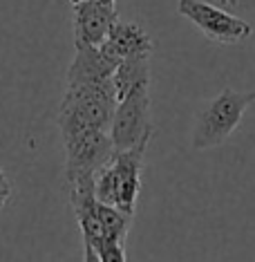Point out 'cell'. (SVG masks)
<instances>
[{
  "mask_svg": "<svg viewBox=\"0 0 255 262\" xmlns=\"http://www.w3.org/2000/svg\"><path fill=\"white\" fill-rule=\"evenodd\" d=\"M119 99L114 83H74L65 85L58 108V128L63 139L87 130H108L114 119Z\"/></svg>",
  "mask_w": 255,
  "mask_h": 262,
  "instance_id": "6da1fadb",
  "label": "cell"
},
{
  "mask_svg": "<svg viewBox=\"0 0 255 262\" xmlns=\"http://www.w3.org/2000/svg\"><path fill=\"white\" fill-rule=\"evenodd\" d=\"M150 141L134 146L130 150H117L112 159L97 175V198L108 206L134 217L137 200L141 193V168Z\"/></svg>",
  "mask_w": 255,
  "mask_h": 262,
  "instance_id": "7a4b0ae2",
  "label": "cell"
},
{
  "mask_svg": "<svg viewBox=\"0 0 255 262\" xmlns=\"http://www.w3.org/2000/svg\"><path fill=\"white\" fill-rule=\"evenodd\" d=\"M255 103V90L235 92L226 88L213 101L201 108L193 128V148L195 150H211L222 146L242 123L244 112Z\"/></svg>",
  "mask_w": 255,
  "mask_h": 262,
  "instance_id": "3957f363",
  "label": "cell"
},
{
  "mask_svg": "<svg viewBox=\"0 0 255 262\" xmlns=\"http://www.w3.org/2000/svg\"><path fill=\"white\" fill-rule=\"evenodd\" d=\"M155 126L150 119V85H141L119 101L110 137L114 150H130L152 139Z\"/></svg>",
  "mask_w": 255,
  "mask_h": 262,
  "instance_id": "277c9868",
  "label": "cell"
},
{
  "mask_svg": "<svg viewBox=\"0 0 255 262\" xmlns=\"http://www.w3.org/2000/svg\"><path fill=\"white\" fill-rule=\"evenodd\" d=\"M177 11L186 20H191L208 40L222 45H237L253 34V27L246 20L228 14L226 9L215 7L204 0H179Z\"/></svg>",
  "mask_w": 255,
  "mask_h": 262,
  "instance_id": "5b68a950",
  "label": "cell"
},
{
  "mask_svg": "<svg viewBox=\"0 0 255 262\" xmlns=\"http://www.w3.org/2000/svg\"><path fill=\"white\" fill-rule=\"evenodd\" d=\"M65 148V177H97L101 168L112 159L114 144L108 130H87L63 139Z\"/></svg>",
  "mask_w": 255,
  "mask_h": 262,
  "instance_id": "8992f818",
  "label": "cell"
},
{
  "mask_svg": "<svg viewBox=\"0 0 255 262\" xmlns=\"http://www.w3.org/2000/svg\"><path fill=\"white\" fill-rule=\"evenodd\" d=\"M119 23L117 7L103 5L99 0L74 7V45L76 47H101Z\"/></svg>",
  "mask_w": 255,
  "mask_h": 262,
  "instance_id": "52a82bcc",
  "label": "cell"
},
{
  "mask_svg": "<svg viewBox=\"0 0 255 262\" xmlns=\"http://www.w3.org/2000/svg\"><path fill=\"white\" fill-rule=\"evenodd\" d=\"M101 47L119 63L126 61V58H132V56L152 54V50H155L152 38L148 36V32L144 27L137 25V23H121V20L114 25L108 40Z\"/></svg>",
  "mask_w": 255,
  "mask_h": 262,
  "instance_id": "ba28073f",
  "label": "cell"
},
{
  "mask_svg": "<svg viewBox=\"0 0 255 262\" xmlns=\"http://www.w3.org/2000/svg\"><path fill=\"white\" fill-rule=\"evenodd\" d=\"M132 215L119 211L114 206H108L103 202L97 204V226H99V244L94 249L105 247V244H126Z\"/></svg>",
  "mask_w": 255,
  "mask_h": 262,
  "instance_id": "9c48e42d",
  "label": "cell"
},
{
  "mask_svg": "<svg viewBox=\"0 0 255 262\" xmlns=\"http://www.w3.org/2000/svg\"><path fill=\"white\" fill-rule=\"evenodd\" d=\"M150 56H132L119 63L114 72V90L117 99H126L130 92H134L141 85H150Z\"/></svg>",
  "mask_w": 255,
  "mask_h": 262,
  "instance_id": "30bf717a",
  "label": "cell"
},
{
  "mask_svg": "<svg viewBox=\"0 0 255 262\" xmlns=\"http://www.w3.org/2000/svg\"><path fill=\"white\" fill-rule=\"evenodd\" d=\"M99 255L103 262H126V249L123 244H105L99 249Z\"/></svg>",
  "mask_w": 255,
  "mask_h": 262,
  "instance_id": "8fae6325",
  "label": "cell"
},
{
  "mask_svg": "<svg viewBox=\"0 0 255 262\" xmlns=\"http://www.w3.org/2000/svg\"><path fill=\"white\" fill-rule=\"evenodd\" d=\"M11 182L7 180V175H5V170L0 168V200L3 202H7L9 198H11Z\"/></svg>",
  "mask_w": 255,
  "mask_h": 262,
  "instance_id": "7c38bea8",
  "label": "cell"
},
{
  "mask_svg": "<svg viewBox=\"0 0 255 262\" xmlns=\"http://www.w3.org/2000/svg\"><path fill=\"white\" fill-rule=\"evenodd\" d=\"M83 262H103V260H101L99 251L92 244H83Z\"/></svg>",
  "mask_w": 255,
  "mask_h": 262,
  "instance_id": "4fadbf2b",
  "label": "cell"
},
{
  "mask_svg": "<svg viewBox=\"0 0 255 262\" xmlns=\"http://www.w3.org/2000/svg\"><path fill=\"white\" fill-rule=\"evenodd\" d=\"M222 5H226V7H230V9H235L237 5H240V0H219Z\"/></svg>",
  "mask_w": 255,
  "mask_h": 262,
  "instance_id": "5bb4252c",
  "label": "cell"
},
{
  "mask_svg": "<svg viewBox=\"0 0 255 262\" xmlns=\"http://www.w3.org/2000/svg\"><path fill=\"white\" fill-rule=\"evenodd\" d=\"M85 3H90V0H69V5H72V9H74V7H81V5H85Z\"/></svg>",
  "mask_w": 255,
  "mask_h": 262,
  "instance_id": "9a60e30c",
  "label": "cell"
},
{
  "mask_svg": "<svg viewBox=\"0 0 255 262\" xmlns=\"http://www.w3.org/2000/svg\"><path fill=\"white\" fill-rule=\"evenodd\" d=\"M99 3H103V5H110V7H117V0H99Z\"/></svg>",
  "mask_w": 255,
  "mask_h": 262,
  "instance_id": "2e32d148",
  "label": "cell"
},
{
  "mask_svg": "<svg viewBox=\"0 0 255 262\" xmlns=\"http://www.w3.org/2000/svg\"><path fill=\"white\" fill-rule=\"evenodd\" d=\"M5 204H7V202H3V200H0V211H3V206H5Z\"/></svg>",
  "mask_w": 255,
  "mask_h": 262,
  "instance_id": "e0dca14e",
  "label": "cell"
}]
</instances>
